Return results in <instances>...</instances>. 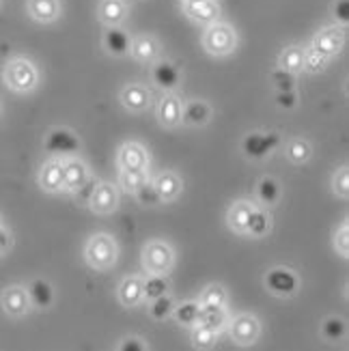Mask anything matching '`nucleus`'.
Wrapping results in <instances>:
<instances>
[{
  "instance_id": "1",
  "label": "nucleus",
  "mask_w": 349,
  "mask_h": 351,
  "mask_svg": "<svg viewBox=\"0 0 349 351\" xmlns=\"http://www.w3.org/2000/svg\"><path fill=\"white\" fill-rule=\"evenodd\" d=\"M3 80L5 84L13 90V93H30V90H35L37 84H39V71L35 67L33 60L28 58H13L5 65V71H3Z\"/></svg>"
},
{
  "instance_id": "2",
  "label": "nucleus",
  "mask_w": 349,
  "mask_h": 351,
  "mask_svg": "<svg viewBox=\"0 0 349 351\" xmlns=\"http://www.w3.org/2000/svg\"><path fill=\"white\" fill-rule=\"evenodd\" d=\"M84 258L93 269H110L119 258L117 239L108 233H95L86 241Z\"/></svg>"
},
{
  "instance_id": "3",
  "label": "nucleus",
  "mask_w": 349,
  "mask_h": 351,
  "mask_svg": "<svg viewBox=\"0 0 349 351\" xmlns=\"http://www.w3.org/2000/svg\"><path fill=\"white\" fill-rule=\"evenodd\" d=\"M203 48L211 56H226L237 48V33L226 22L207 24L203 33Z\"/></svg>"
},
{
  "instance_id": "4",
  "label": "nucleus",
  "mask_w": 349,
  "mask_h": 351,
  "mask_svg": "<svg viewBox=\"0 0 349 351\" xmlns=\"http://www.w3.org/2000/svg\"><path fill=\"white\" fill-rule=\"evenodd\" d=\"M175 265V250L162 239H151L143 248V267L147 274H169Z\"/></svg>"
},
{
  "instance_id": "5",
  "label": "nucleus",
  "mask_w": 349,
  "mask_h": 351,
  "mask_svg": "<svg viewBox=\"0 0 349 351\" xmlns=\"http://www.w3.org/2000/svg\"><path fill=\"white\" fill-rule=\"evenodd\" d=\"M43 149H45V154H50L52 158H75L80 154L82 145H80V138L71 130L56 128L45 136Z\"/></svg>"
},
{
  "instance_id": "6",
  "label": "nucleus",
  "mask_w": 349,
  "mask_h": 351,
  "mask_svg": "<svg viewBox=\"0 0 349 351\" xmlns=\"http://www.w3.org/2000/svg\"><path fill=\"white\" fill-rule=\"evenodd\" d=\"M280 145V136L276 132H252L248 134L244 143H241V151L248 160H263L269 154H274Z\"/></svg>"
},
{
  "instance_id": "7",
  "label": "nucleus",
  "mask_w": 349,
  "mask_h": 351,
  "mask_svg": "<svg viewBox=\"0 0 349 351\" xmlns=\"http://www.w3.org/2000/svg\"><path fill=\"white\" fill-rule=\"evenodd\" d=\"M229 326V334L231 339L241 345V347H248V345H254L256 341H259V334H261V324L259 319H256L254 315H248V313H241L237 315Z\"/></svg>"
},
{
  "instance_id": "8",
  "label": "nucleus",
  "mask_w": 349,
  "mask_h": 351,
  "mask_svg": "<svg viewBox=\"0 0 349 351\" xmlns=\"http://www.w3.org/2000/svg\"><path fill=\"white\" fill-rule=\"evenodd\" d=\"M265 287L276 298H291L298 291V276L287 267H274L265 274Z\"/></svg>"
},
{
  "instance_id": "9",
  "label": "nucleus",
  "mask_w": 349,
  "mask_h": 351,
  "mask_svg": "<svg viewBox=\"0 0 349 351\" xmlns=\"http://www.w3.org/2000/svg\"><path fill=\"white\" fill-rule=\"evenodd\" d=\"M181 9L196 24H214L220 20V5L216 0H184Z\"/></svg>"
},
{
  "instance_id": "10",
  "label": "nucleus",
  "mask_w": 349,
  "mask_h": 351,
  "mask_svg": "<svg viewBox=\"0 0 349 351\" xmlns=\"http://www.w3.org/2000/svg\"><path fill=\"white\" fill-rule=\"evenodd\" d=\"M86 207L93 213H99V216H108V213L117 211V207H119L117 188L112 186V183H97Z\"/></svg>"
},
{
  "instance_id": "11",
  "label": "nucleus",
  "mask_w": 349,
  "mask_h": 351,
  "mask_svg": "<svg viewBox=\"0 0 349 351\" xmlns=\"http://www.w3.org/2000/svg\"><path fill=\"white\" fill-rule=\"evenodd\" d=\"M117 164L121 171H147L149 154L141 143H125L119 149Z\"/></svg>"
},
{
  "instance_id": "12",
  "label": "nucleus",
  "mask_w": 349,
  "mask_h": 351,
  "mask_svg": "<svg viewBox=\"0 0 349 351\" xmlns=\"http://www.w3.org/2000/svg\"><path fill=\"white\" fill-rule=\"evenodd\" d=\"M0 304L9 317H24L30 311V300L26 293V287L20 285H11L7 287L3 295H0Z\"/></svg>"
},
{
  "instance_id": "13",
  "label": "nucleus",
  "mask_w": 349,
  "mask_h": 351,
  "mask_svg": "<svg viewBox=\"0 0 349 351\" xmlns=\"http://www.w3.org/2000/svg\"><path fill=\"white\" fill-rule=\"evenodd\" d=\"M345 41H347L345 28L337 24V26H332V28L320 30V33H317L315 39H313V45H315V48H320L324 54H328L332 58V56L339 54L345 48Z\"/></svg>"
},
{
  "instance_id": "14",
  "label": "nucleus",
  "mask_w": 349,
  "mask_h": 351,
  "mask_svg": "<svg viewBox=\"0 0 349 351\" xmlns=\"http://www.w3.org/2000/svg\"><path fill=\"white\" fill-rule=\"evenodd\" d=\"M39 188L43 192H50V194H56V192L63 190V160L52 158L41 166Z\"/></svg>"
},
{
  "instance_id": "15",
  "label": "nucleus",
  "mask_w": 349,
  "mask_h": 351,
  "mask_svg": "<svg viewBox=\"0 0 349 351\" xmlns=\"http://www.w3.org/2000/svg\"><path fill=\"white\" fill-rule=\"evenodd\" d=\"M181 112H184V101L177 95H166L158 104V121L166 130H173L181 123Z\"/></svg>"
},
{
  "instance_id": "16",
  "label": "nucleus",
  "mask_w": 349,
  "mask_h": 351,
  "mask_svg": "<svg viewBox=\"0 0 349 351\" xmlns=\"http://www.w3.org/2000/svg\"><path fill=\"white\" fill-rule=\"evenodd\" d=\"M86 179H88L86 164L78 158H65V162H63V190L71 194L73 190H78Z\"/></svg>"
},
{
  "instance_id": "17",
  "label": "nucleus",
  "mask_w": 349,
  "mask_h": 351,
  "mask_svg": "<svg viewBox=\"0 0 349 351\" xmlns=\"http://www.w3.org/2000/svg\"><path fill=\"white\" fill-rule=\"evenodd\" d=\"M26 293H28V300H30V306L33 308H39V311H45L52 306L54 302V289L48 280L43 278H35L26 287Z\"/></svg>"
},
{
  "instance_id": "18",
  "label": "nucleus",
  "mask_w": 349,
  "mask_h": 351,
  "mask_svg": "<svg viewBox=\"0 0 349 351\" xmlns=\"http://www.w3.org/2000/svg\"><path fill=\"white\" fill-rule=\"evenodd\" d=\"M28 15L39 24H50L58 20L60 15V3L58 0H28Z\"/></svg>"
},
{
  "instance_id": "19",
  "label": "nucleus",
  "mask_w": 349,
  "mask_h": 351,
  "mask_svg": "<svg viewBox=\"0 0 349 351\" xmlns=\"http://www.w3.org/2000/svg\"><path fill=\"white\" fill-rule=\"evenodd\" d=\"M151 80H154V84L160 86L162 90H173L179 84L181 75L173 63H169V60H160V63L151 67Z\"/></svg>"
},
{
  "instance_id": "20",
  "label": "nucleus",
  "mask_w": 349,
  "mask_h": 351,
  "mask_svg": "<svg viewBox=\"0 0 349 351\" xmlns=\"http://www.w3.org/2000/svg\"><path fill=\"white\" fill-rule=\"evenodd\" d=\"M121 104L125 106V110L130 112H141L149 106V90L147 86L139 84V82H132L128 84L123 90H121Z\"/></svg>"
},
{
  "instance_id": "21",
  "label": "nucleus",
  "mask_w": 349,
  "mask_h": 351,
  "mask_svg": "<svg viewBox=\"0 0 349 351\" xmlns=\"http://www.w3.org/2000/svg\"><path fill=\"white\" fill-rule=\"evenodd\" d=\"M254 211V205L250 201H235L226 213V222H229V228L239 235H246V226H248V220Z\"/></svg>"
},
{
  "instance_id": "22",
  "label": "nucleus",
  "mask_w": 349,
  "mask_h": 351,
  "mask_svg": "<svg viewBox=\"0 0 349 351\" xmlns=\"http://www.w3.org/2000/svg\"><path fill=\"white\" fill-rule=\"evenodd\" d=\"M211 119V108L207 106V101L194 99V101H186L184 104V112H181V121L190 128H203L209 123Z\"/></svg>"
},
{
  "instance_id": "23",
  "label": "nucleus",
  "mask_w": 349,
  "mask_h": 351,
  "mask_svg": "<svg viewBox=\"0 0 349 351\" xmlns=\"http://www.w3.org/2000/svg\"><path fill=\"white\" fill-rule=\"evenodd\" d=\"M130 45H132V39L123 28L108 26V30H106V35H104V48L108 50V54L125 56L130 54Z\"/></svg>"
},
{
  "instance_id": "24",
  "label": "nucleus",
  "mask_w": 349,
  "mask_h": 351,
  "mask_svg": "<svg viewBox=\"0 0 349 351\" xmlns=\"http://www.w3.org/2000/svg\"><path fill=\"white\" fill-rule=\"evenodd\" d=\"M154 186H156V190H158V194L162 198V203H169V201H175V198L181 194L184 183H181V179L173 171H164L154 179Z\"/></svg>"
},
{
  "instance_id": "25",
  "label": "nucleus",
  "mask_w": 349,
  "mask_h": 351,
  "mask_svg": "<svg viewBox=\"0 0 349 351\" xmlns=\"http://www.w3.org/2000/svg\"><path fill=\"white\" fill-rule=\"evenodd\" d=\"M119 300L128 308L139 306V304L145 300V295H143V278L141 276H128L123 282L119 285Z\"/></svg>"
},
{
  "instance_id": "26",
  "label": "nucleus",
  "mask_w": 349,
  "mask_h": 351,
  "mask_svg": "<svg viewBox=\"0 0 349 351\" xmlns=\"http://www.w3.org/2000/svg\"><path fill=\"white\" fill-rule=\"evenodd\" d=\"M130 52L136 60H141V63H151V60H156L158 52H160V45L154 37H147V35H141L136 37L130 45Z\"/></svg>"
},
{
  "instance_id": "27",
  "label": "nucleus",
  "mask_w": 349,
  "mask_h": 351,
  "mask_svg": "<svg viewBox=\"0 0 349 351\" xmlns=\"http://www.w3.org/2000/svg\"><path fill=\"white\" fill-rule=\"evenodd\" d=\"M196 324H201L214 332H222L229 324V317H226L224 308H216V306H201L199 308V317H196Z\"/></svg>"
},
{
  "instance_id": "28",
  "label": "nucleus",
  "mask_w": 349,
  "mask_h": 351,
  "mask_svg": "<svg viewBox=\"0 0 349 351\" xmlns=\"http://www.w3.org/2000/svg\"><path fill=\"white\" fill-rule=\"evenodd\" d=\"M97 15L104 24L119 26L125 18V3H121V0H99Z\"/></svg>"
},
{
  "instance_id": "29",
  "label": "nucleus",
  "mask_w": 349,
  "mask_h": 351,
  "mask_svg": "<svg viewBox=\"0 0 349 351\" xmlns=\"http://www.w3.org/2000/svg\"><path fill=\"white\" fill-rule=\"evenodd\" d=\"M171 289V282L166 278V274H151L147 280H143V295L151 302L160 295H166Z\"/></svg>"
},
{
  "instance_id": "30",
  "label": "nucleus",
  "mask_w": 349,
  "mask_h": 351,
  "mask_svg": "<svg viewBox=\"0 0 349 351\" xmlns=\"http://www.w3.org/2000/svg\"><path fill=\"white\" fill-rule=\"evenodd\" d=\"M256 198H259V203L263 205H276L278 198H280V186L274 177H263L259 181V186H256Z\"/></svg>"
},
{
  "instance_id": "31",
  "label": "nucleus",
  "mask_w": 349,
  "mask_h": 351,
  "mask_svg": "<svg viewBox=\"0 0 349 351\" xmlns=\"http://www.w3.org/2000/svg\"><path fill=\"white\" fill-rule=\"evenodd\" d=\"M330 63V56L324 54L320 48H315V45H311V48L304 50V58H302V69H306L311 73H317L326 69V65Z\"/></svg>"
},
{
  "instance_id": "32",
  "label": "nucleus",
  "mask_w": 349,
  "mask_h": 351,
  "mask_svg": "<svg viewBox=\"0 0 349 351\" xmlns=\"http://www.w3.org/2000/svg\"><path fill=\"white\" fill-rule=\"evenodd\" d=\"M302 58H304V50L300 48V45H289V48H285L280 58H278V67L291 71V73H298L302 71Z\"/></svg>"
},
{
  "instance_id": "33",
  "label": "nucleus",
  "mask_w": 349,
  "mask_h": 351,
  "mask_svg": "<svg viewBox=\"0 0 349 351\" xmlns=\"http://www.w3.org/2000/svg\"><path fill=\"white\" fill-rule=\"evenodd\" d=\"M269 228H272V222H269L267 211L254 207L252 216H250V220H248V226H246V233L252 235V237H263V235L269 233Z\"/></svg>"
},
{
  "instance_id": "34",
  "label": "nucleus",
  "mask_w": 349,
  "mask_h": 351,
  "mask_svg": "<svg viewBox=\"0 0 349 351\" xmlns=\"http://www.w3.org/2000/svg\"><path fill=\"white\" fill-rule=\"evenodd\" d=\"M134 196H136V201H139V205H143V207L162 205V198H160V194H158V190L154 186V181H149V179L143 183V186H139L134 190Z\"/></svg>"
},
{
  "instance_id": "35",
  "label": "nucleus",
  "mask_w": 349,
  "mask_h": 351,
  "mask_svg": "<svg viewBox=\"0 0 349 351\" xmlns=\"http://www.w3.org/2000/svg\"><path fill=\"white\" fill-rule=\"evenodd\" d=\"M199 308H201L199 302H184V304H179V306H175L173 313H175L177 324L192 328L196 324V317H199Z\"/></svg>"
},
{
  "instance_id": "36",
  "label": "nucleus",
  "mask_w": 349,
  "mask_h": 351,
  "mask_svg": "<svg viewBox=\"0 0 349 351\" xmlns=\"http://www.w3.org/2000/svg\"><path fill=\"white\" fill-rule=\"evenodd\" d=\"M201 306H216V308H224L226 306V291L222 285H209L205 287V291L201 293L199 300Z\"/></svg>"
},
{
  "instance_id": "37",
  "label": "nucleus",
  "mask_w": 349,
  "mask_h": 351,
  "mask_svg": "<svg viewBox=\"0 0 349 351\" xmlns=\"http://www.w3.org/2000/svg\"><path fill=\"white\" fill-rule=\"evenodd\" d=\"M313 156V149L304 138H293L289 145H287V158H289L293 164H304L309 162Z\"/></svg>"
},
{
  "instance_id": "38",
  "label": "nucleus",
  "mask_w": 349,
  "mask_h": 351,
  "mask_svg": "<svg viewBox=\"0 0 349 351\" xmlns=\"http://www.w3.org/2000/svg\"><path fill=\"white\" fill-rule=\"evenodd\" d=\"M216 339H218V332L209 330L201 324H194L192 326V345L196 349H211L216 345Z\"/></svg>"
},
{
  "instance_id": "39",
  "label": "nucleus",
  "mask_w": 349,
  "mask_h": 351,
  "mask_svg": "<svg viewBox=\"0 0 349 351\" xmlns=\"http://www.w3.org/2000/svg\"><path fill=\"white\" fill-rule=\"evenodd\" d=\"M269 82L276 88V93H282V90H296V73L287 71L282 67H276L274 71H269Z\"/></svg>"
},
{
  "instance_id": "40",
  "label": "nucleus",
  "mask_w": 349,
  "mask_h": 351,
  "mask_svg": "<svg viewBox=\"0 0 349 351\" xmlns=\"http://www.w3.org/2000/svg\"><path fill=\"white\" fill-rule=\"evenodd\" d=\"M345 332H347V326L339 317H328L326 322L322 324V334H324V339L330 341V343L341 341L345 337Z\"/></svg>"
},
{
  "instance_id": "41",
  "label": "nucleus",
  "mask_w": 349,
  "mask_h": 351,
  "mask_svg": "<svg viewBox=\"0 0 349 351\" xmlns=\"http://www.w3.org/2000/svg\"><path fill=\"white\" fill-rule=\"evenodd\" d=\"M173 308H175V302H173V298L169 293H166V295H160L156 300H151L149 315L154 317V319H158V322H162V319H166L173 313Z\"/></svg>"
},
{
  "instance_id": "42",
  "label": "nucleus",
  "mask_w": 349,
  "mask_h": 351,
  "mask_svg": "<svg viewBox=\"0 0 349 351\" xmlns=\"http://www.w3.org/2000/svg\"><path fill=\"white\" fill-rule=\"evenodd\" d=\"M147 181V173L145 171H121L119 177V186L123 188L125 192H134L139 186Z\"/></svg>"
},
{
  "instance_id": "43",
  "label": "nucleus",
  "mask_w": 349,
  "mask_h": 351,
  "mask_svg": "<svg viewBox=\"0 0 349 351\" xmlns=\"http://www.w3.org/2000/svg\"><path fill=\"white\" fill-rule=\"evenodd\" d=\"M332 192H335L339 198H347L349 196V171L347 166H341V169L332 177Z\"/></svg>"
},
{
  "instance_id": "44",
  "label": "nucleus",
  "mask_w": 349,
  "mask_h": 351,
  "mask_svg": "<svg viewBox=\"0 0 349 351\" xmlns=\"http://www.w3.org/2000/svg\"><path fill=\"white\" fill-rule=\"evenodd\" d=\"M97 179L95 177H91L88 175V179L82 183V186L78 188V190H73L71 194H73V198H75V203H78V205H88V201H91V194H93V190H95V186H97Z\"/></svg>"
},
{
  "instance_id": "45",
  "label": "nucleus",
  "mask_w": 349,
  "mask_h": 351,
  "mask_svg": "<svg viewBox=\"0 0 349 351\" xmlns=\"http://www.w3.org/2000/svg\"><path fill=\"white\" fill-rule=\"evenodd\" d=\"M335 250L341 254V256H347L349 254V224L343 222L337 231H335Z\"/></svg>"
},
{
  "instance_id": "46",
  "label": "nucleus",
  "mask_w": 349,
  "mask_h": 351,
  "mask_svg": "<svg viewBox=\"0 0 349 351\" xmlns=\"http://www.w3.org/2000/svg\"><path fill=\"white\" fill-rule=\"evenodd\" d=\"M332 15H335L339 26H347V22H349V0H337L335 9H332Z\"/></svg>"
},
{
  "instance_id": "47",
  "label": "nucleus",
  "mask_w": 349,
  "mask_h": 351,
  "mask_svg": "<svg viewBox=\"0 0 349 351\" xmlns=\"http://www.w3.org/2000/svg\"><path fill=\"white\" fill-rule=\"evenodd\" d=\"M276 104L282 110H293L298 106V95L296 90H282V93H276Z\"/></svg>"
},
{
  "instance_id": "48",
  "label": "nucleus",
  "mask_w": 349,
  "mask_h": 351,
  "mask_svg": "<svg viewBox=\"0 0 349 351\" xmlns=\"http://www.w3.org/2000/svg\"><path fill=\"white\" fill-rule=\"evenodd\" d=\"M119 349H121V351H145V349H147V345H145L141 339L128 337V339H123V341L119 343Z\"/></svg>"
},
{
  "instance_id": "49",
  "label": "nucleus",
  "mask_w": 349,
  "mask_h": 351,
  "mask_svg": "<svg viewBox=\"0 0 349 351\" xmlns=\"http://www.w3.org/2000/svg\"><path fill=\"white\" fill-rule=\"evenodd\" d=\"M11 243H13V239H11V233L7 231L5 226H0V254L7 252V250L11 248Z\"/></svg>"
},
{
  "instance_id": "50",
  "label": "nucleus",
  "mask_w": 349,
  "mask_h": 351,
  "mask_svg": "<svg viewBox=\"0 0 349 351\" xmlns=\"http://www.w3.org/2000/svg\"><path fill=\"white\" fill-rule=\"evenodd\" d=\"M0 117H3V104H0Z\"/></svg>"
},
{
  "instance_id": "51",
  "label": "nucleus",
  "mask_w": 349,
  "mask_h": 351,
  "mask_svg": "<svg viewBox=\"0 0 349 351\" xmlns=\"http://www.w3.org/2000/svg\"><path fill=\"white\" fill-rule=\"evenodd\" d=\"M121 3H132V0H121Z\"/></svg>"
}]
</instances>
